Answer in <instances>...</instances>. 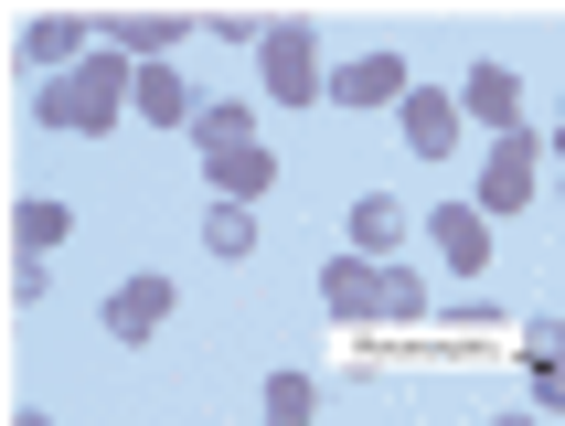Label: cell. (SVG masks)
<instances>
[{"label":"cell","mask_w":565,"mask_h":426,"mask_svg":"<svg viewBox=\"0 0 565 426\" xmlns=\"http://www.w3.org/2000/svg\"><path fill=\"white\" fill-rule=\"evenodd\" d=\"M128 86H139V64L96 43V54L75 64V75H54V86H32V118H43V128H75V139H107V128L128 118Z\"/></svg>","instance_id":"obj_1"},{"label":"cell","mask_w":565,"mask_h":426,"mask_svg":"<svg viewBox=\"0 0 565 426\" xmlns=\"http://www.w3.org/2000/svg\"><path fill=\"white\" fill-rule=\"evenodd\" d=\"M256 86L278 96V107H310V96H331V64H320L310 22H267V43H256Z\"/></svg>","instance_id":"obj_2"},{"label":"cell","mask_w":565,"mask_h":426,"mask_svg":"<svg viewBox=\"0 0 565 426\" xmlns=\"http://www.w3.org/2000/svg\"><path fill=\"white\" fill-rule=\"evenodd\" d=\"M534 192H544V139H534V128H502V139L480 150V192H470V203L502 224V213H523Z\"/></svg>","instance_id":"obj_3"},{"label":"cell","mask_w":565,"mask_h":426,"mask_svg":"<svg viewBox=\"0 0 565 426\" xmlns=\"http://www.w3.org/2000/svg\"><path fill=\"white\" fill-rule=\"evenodd\" d=\"M171 309H182V288L139 267V277H118V288H107V309H96V320H107V341H128V352H139V341H150Z\"/></svg>","instance_id":"obj_4"},{"label":"cell","mask_w":565,"mask_h":426,"mask_svg":"<svg viewBox=\"0 0 565 426\" xmlns=\"http://www.w3.org/2000/svg\"><path fill=\"white\" fill-rule=\"evenodd\" d=\"M416 235H427V245L448 256V267H459V277L480 288V267H491V213H480L470 192H459V203H438V213H416Z\"/></svg>","instance_id":"obj_5"},{"label":"cell","mask_w":565,"mask_h":426,"mask_svg":"<svg viewBox=\"0 0 565 426\" xmlns=\"http://www.w3.org/2000/svg\"><path fill=\"white\" fill-rule=\"evenodd\" d=\"M406 96H416L406 54H352V64H331V107H406Z\"/></svg>","instance_id":"obj_6"},{"label":"cell","mask_w":565,"mask_h":426,"mask_svg":"<svg viewBox=\"0 0 565 426\" xmlns=\"http://www.w3.org/2000/svg\"><path fill=\"white\" fill-rule=\"evenodd\" d=\"M320 309L331 320H384V267L374 256H320Z\"/></svg>","instance_id":"obj_7"},{"label":"cell","mask_w":565,"mask_h":426,"mask_svg":"<svg viewBox=\"0 0 565 426\" xmlns=\"http://www.w3.org/2000/svg\"><path fill=\"white\" fill-rule=\"evenodd\" d=\"M459 118H480L491 139L523 128V75H512V64H470V75H459Z\"/></svg>","instance_id":"obj_8"},{"label":"cell","mask_w":565,"mask_h":426,"mask_svg":"<svg viewBox=\"0 0 565 426\" xmlns=\"http://www.w3.org/2000/svg\"><path fill=\"white\" fill-rule=\"evenodd\" d=\"M406 235H416V213L395 203V192H363V203H352V256L395 267V256H406Z\"/></svg>","instance_id":"obj_9"},{"label":"cell","mask_w":565,"mask_h":426,"mask_svg":"<svg viewBox=\"0 0 565 426\" xmlns=\"http://www.w3.org/2000/svg\"><path fill=\"white\" fill-rule=\"evenodd\" d=\"M395 118H406V150L416 160H448V150H459V128H470V118H459V96H438V86H416Z\"/></svg>","instance_id":"obj_10"},{"label":"cell","mask_w":565,"mask_h":426,"mask_svg":"<svg viewBox=\"0 0 565 426\" xmlns=\"http://www.w3.org/2000/svg\"><path fill=\"white\" fill-rule=\"evenodd\" d=\"M86 54H96V43H86V22H64V11H54V22H22V64L43 75V86H54V75H75Z\"/></svg>","instance_id":"obj_11"},{"label":"cell","mask_w":565,"mask_h":426,"mask_svg":"<svg viewBox=\"0 0 565 426\" xmlns=\"http://www.w3.org/2000/svg\"><path fill=\"white\" fill-rule=\"evenodd\" d=\"M128 107H139L150 128H192V118H203V96H192L182 75H171V64H139V86H128Z\"/></svg>","instance_id":"obj_12"},{"label":"cell","mask_w":565,"mask_h":426,"mask_svg":"<svg viewBox=\"0 0 565 426\" xmlns=\"http://www.w3.org/2000/svg\"><path fill=\"white\" fill-rule=\"evenodd\" d=\"M192 150H203V160L256 150V107H246V96H203V118H192Z\"/></svg>","instance_id":"obj_13"},{"label":"cell","mask_w":565,"mask_h":426,"mask_svg":"<svg viewBox=\"0 0 565 426\" xmlns=\"http://www.w3.org/2000/svg\"><path fill=\"white\" fill-rule=\"evenodd\" d=\"M203 182H214V203H267V182H278V160L267 150H224V160H203Z\"/></svg>","instance_id":"obj_14"},{"label":"cell","mask_w":565,"mask_h":426,"mask_svg":"<svg viewBox=\"0 0 565 426\" xmlns=\"http://www.w3.org/2000/svg\"><path fill=\"white\" fill-rule=\"evenodd\" d=\"M107 54H128V64H171V54H182V22H171V11H150V22H139V11H128V22H107Z\"/></svg>","instance_id":"obj_15"},{"label":"cell","mask_w":565,"mask_h":426,"mask_svg":"<svg viewBox=\"0 0 565 426\" xmlns=\"http://www.w3.org/2000/svg\"><path fill=\"white\" fill-rule=\"evenodd\" d=\"M256 405H267V426H320V384H310V373H267Z\"/></svg>","instance_id":"obj_16"},{"label":"cell","mask_w":565,"mask_h":426,"mask_svg":"<svg viewBox=\"0 0 565 426\" xmlns=\"http://www.w3.org/2000/svg\"><path fill=\"white\" fill-rule=\"evenodd\" d=\"M203 256H224V267L256 256V213H246V203H214V213H203Z\"/></svg>","instance_id":"obj_17"},{"label":"cell","mask_w":565,"mask_h":426,"mask_svg":"<svg viewBox=\"0 0 565 426\" xmlns=\"http://www.w3.org/2000/svg\"><path fill=\"white\" fill-rule=\"evenodd\" d=\"M64 235H75V213H64V203H22V213H11V245H22V256H54Z\"/></svg>","instance_id":"obj_18"},{"label":"cell","mask_w":565,"mask_h":426,"mask_svg":"<svg viewBox=\"0 0 565 426\" xmlns=\"http://www.w3.org/2000/svg\"><path fill=\"white\" fill-rule=\"evenodd\" d=\"M384 320H427V277L416 267H384Z\"/></svg>","instance_id":"obj_19"},{"label":"cell","mask_w":565,"mask_h":426,"mask_svg":"<svg viewBox=\"0 0 565 426\" xmlns=\"http://www.w3.org/2000/svg\"><path fill=\"white\" fill-rule=\"evenodd\" d=\"M523 363H534V373H565V320H523Z\"/></svg>","instance_id":"obj_20"},{"label":"cell","mask_w":565,"mask_h":426,"mask_svg":"<svg viewBox=\"0 0 565 426\" xmlns=\"http://www.w3.org/2000/svg\"><path fill=\"white\" fill-rule=\"evenodd\" d=\"M0 288H11V309H32V299H43V256H11V277H0Z\"/></svg>","instance_id":"obj_21"},{"label":"cell","mask_w":565,"mask_h":426,"mask_svg":"<svg viewBox=\"0 0 565 426\" xmlns=\"http://www.w3.org/2000/svg\"><path fill=\"white\" fill-rule=\"evenodd\" d=\"M534 405H544V416H565V373H534Z\"/></svg>","instance_id":"obj_22"},{"label":"cell","mask_w":565,"mask_h":426,"mask_svg":"<svg viewBox=\"0 0 565 426\" xmlns=\"http://www.w3.org/2000/svg\"><path fill=\"white\" fill-rule=\"evenodd\" d=\"M491 426H544V405H512V416H491Z\"/></svg>","instance_id":"obj_23"},{"label":"cell","mask_w":565,"mask_h":426,"mask_svg":"<svg viewBox=\"0 0 565 426\" xmlns=\"http://www.w3.org/2000/svg\"><path fill=\"white\" fill-rule=\"evenodd\" d=\"M11 426H54V416H43V405H22V416H11Z\"/></svg>","instance_id":"obj_24"},{"label":"cell","mask_w":565,"mask_h":426,"mask_svg":"<svg viewBox=\"0 0 565 426\" xmlns=\"http://www.w3.org/2000/svg\"><path fill=\"white\" fill-rule=\"evenodd\" d=\"M544 150H555V160H565V118H555V139H544Z\"/></svg>","instance_id":"obj_25"}]
</instances>
